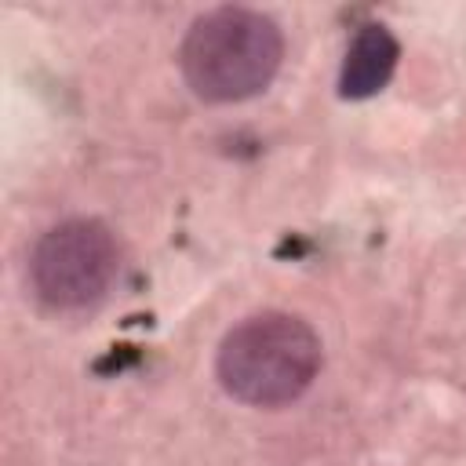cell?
<instances>
[{"mask_svg": "<svg viewBox=\"0 0 466 466\" xmlns=\"http://www.w3.org/2000/svg\"><path fill=\"white\" fill-rule=\"evenodd\" d=\"M324 360L317 331L291 313H255L226 331L215 375L222 390L251 408H280L299 400Z\"/></svg>", "mask_w": 466, "mask_h": 466, "instance_id": "1", "label": "cell"}, {"mask_svg": "<svg viewBox=\"0 0 466 466\" xmlns=\"http://www.w3.org/2000/svg\"><path fill=\"white\" fill-rule=\"evenodd\" d=\"M280 58V25L251 7H215L200 15L178 51L182 76L204 102H244L266 91Z\"/></svg>", "mask_w": 466, "mask_h": 466, "instance_id": "2", "label": "cell"}, {"mask_svg": "<svg viewBox=\"0 0 466 466\" xmlns=\"http://www.w3.org/2000/svg\"><path fill=\"white\" fill-rule=\"evenodd\" d=\"M120 269V248L106 222L66 218L51 226L29 255L33 295L55 313H84L98 306Z\"/></svg>", "mask_w": 466, "mask_h": 466, "instance_id": "3", "label": "cell"}, {"mask_svg": "<svg viewBox=\"0 0 466 466\" xmlns=\"http://www.w3.org/2000/svg\"><path fill=\"white\" fill-rule=\"evenodd\" d=\"M397 58H400V44L386 25H379V22L360 25L346 47V62L339 73V95L342 98H371L393 76Z\"/></svg>", "mask_w": 466, "mask_h": 466, "instance_id": "4", "label": "cell"}]
</instances>
